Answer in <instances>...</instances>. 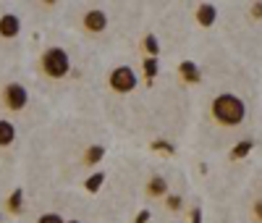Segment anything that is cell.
Wrapping results in <instances>:
<instances>
[{
    "label": "cell",
    "mask_w": 262,
    "mask_h": 223,
    "mask_svg": "<svg viewBox=\"0 0 262 223\" xmlns=\"http://www.w3.org/2000/svg\"><path fill=\"white\" fill-rule=\"evenodd\" d=\"M212 116L221 124H226V126H236V124L244 121L247 108L236 95H221V97H215V103H212Z\"/></svg>",
    "instance_id": "obj_1"
},
{
    "label": "cell",
    "mask_w": 262,
    "mask_h": 223,
    "mask_svg": "<svg viewBox=\"0 0 262 223\" xmlns=\"http://www.w3.org/2000/svg\"><path fill=\"white\" fill-rule=\"evenodd\" d=\"M42 69H45L48 76L60 79V76L69 74L71 60H69V55H66V50H60V48H50L45 55H42Z\"/></svg>",
    "instance_id": "obj_2"
},
{
    "label": "cell",
    "mask_w": 262,
    "mask_h": 223,
    "mask_svg": "<svg viewBox=\"0 0 262 223\" xmlns=\"http://www.w3.org/2000/svg\"><path fill=\"white\" fill-rule=\"evenodd\" d=\"M111 87L118 89V92H131V89L137 87V74L128 69V66H121L111 74Z\"/></svg>",
    "instance_id": "obj_3"
},
{
    "label": "cell",
    "mask_w": 262,
    "mask_h": 223,
    "mask_svg": "<svg viewBox=\"0 0 262 223\" xmlns=\"http://www.w3.org/2000/svg\"><path fill=\"white\" fill-rule=\"evenodd\" d=\"M3 97H6V105L11 108V110H21L27 105V100H29V95H27V89L21 87V84H8L6 89H3Z\"/></svg>",
    "instance_id": "obj_4"
},
{
    "label": "cell",
    "mask_w": 262,
    "mask_h": 223,
    "mask_svg": "<svg viewBox=\"0 0 262 223\" xmlns=\"http://www.w3.org/2000/svg\"><path fill=\"white\" fill-rule=\"evenodd\" d=\"M18 32H21V21H18L16 13H6L3 18H0V37L11 39V37H16Z\"/></svg>",
    "instance_id": "obj_5"
},
{
    "label": "cell",
    "mask_w": 262,
    "mask_h": 223,
    "mask_svg": "<svg viewBox=\"0 0 262 223\" xmlns=\"http://www.w3.org/2000/svg\"><path fill=\"white\" fill-rule=\"evenodd\" d=\"M84 27L90 29V32H102L107 27V16L102 11H90V13H86V18H84Z\"/></svg>",
    "instance_id": "obj_6"
},
{
    "label": "cell",
    "mask_w": 262,
    "mask_h": 223,
    "mask_svg": "<svg viewBox=\"0 0 262 223\" xmlns=\"http://www.w3.org/2000/svg\"><path fill=\"white\" fill-rule=\"evenodd\" d=\"M13 137H16L13 124H11V121H0V147L11 145V142H13Z\"/></svg>",
    "instance_id": "obj_7"
},
{
    "label": "cell",
    "mask_w": 262,
    "mask_h": 223,
    "mask_svg": "<svg viewBox=\"0 0 262 223\" xmlns=\"http://www.w3.org/2000/svg\"><path fill=\"white\" fill-rule=\"evenodd\" d=\"M181 76H184L186 82H200V79H202L200 69H196V63H191V60H184V63H181Z\"/></svg>",
    "instance_id": "obj_8"
},
{
    "label": "cell",
    "mask_w": 262,
    "mask_h": 223,
    "mask_svg": "<svg viewBox=\"0 0 262 223\" xmlns=\"http://www.w3.org/2000/svg\"><path fill=\"white\" fill-rule=\"evenodd\" d=\"M196 18H200V24H202V27H210L212 21H215V8H212L210 3L200 6V11H196Z\"/></svg>",
    "instance_id": "obj_9"
},
{
    "label": "cell",
    "mask_w": 262,
    "mask_h": 223,
    "mask_svg": "<svg viewBox=\"0 0 262 223\" xmlns=\"http://www.w3.org/2000/svg\"><path fill=\"white\" fill-rule=\"evenodd\" d=\"M249 150H252V139H244V142H238V145L233 147L231 158H233V160H242V158H244V155H247Z\"/></svg>",
    "instance_id": "obj_10"
},
{
    "label": "cell",
    "mask_w": 262,
    "mask_h": 223,
    "mask_svg": "<svg viewBox=\"0 0 262 223\" xmlns=\"http://www.w3.org/2000/svg\"><path fill=\"white\" fill-rule=\"evenodd\" d=\"M105 155V150L100 147V145H95V147H90L86 150V160L84 163H90V166H95V163H100V158Z\"/></svg>",
    "instance_id": "obj_11"
},
{
    "label": "cell",
    "mask_w": 262,
    "mask_h": 223,
    "mask_svg": "<svg viewBox=\"0 0 262 223\" xmlns=\"http://www.w3.org/2000/svg\"><path fill=\"white\" fill-rule=\"evenodd\" d=\"M21 199H24V192H21V189H16V192L8 197V208H11L13 213H18V210H21Z\"/></svg>",
    "instance_id": "obj_12"
},
{
    "label": "cell",
    "mask_w": 262,
    "mask_h": 223,
    "mask_svg": "<svg viewBox=\"0 0 262 223\" xmlns=\"http://www.w3.org/2000/svg\"><path fill=\"white\" fill-rule=\"evenodd\" d=\"M102 181H105V176H102V173H95V176L86 178V189H90V192H97V189L102 187Z\"/></svg>",
    "instance_id": "obj_13"
},
{
    "label": "cell",
    "mask_w": 262,
    "mask_h": 223,
    "mask_svg": "<svg viewBox=\"0 0 262 223\" xmlns=\"http://www.w3.org/2000/svg\"><path fill=\"white\" fill-rule=\"evenodd\" d=\"M165 189H168V184L163 178H152L149 181V194H165Z\"/></svg>",
    "instance_id": "obj_14"
},
{
    "label": "cell",
    "mask_w": 262,
    "mask_h": 223,
    "mask_svg": "<svg viewBox=\"0 0 262 223\" xmlns=\"http://www.w3.org/2000/svg\"><path fill=\"white\" fill-rule=\"evenodd\" d=\"M144 74H147L149 79L158 74V58H147V60H144Z\"/></svg>",
    "instance_id": "obj_15"
},
{
    "label": "cell",
    "mask_w": 262,
    "mask_h": 223,
    "mask_svg": "<svg viewBox=\"0 0 262 223\" xmlns=\"http://www.w3.org/2000/svg\"><path fill=\"white\" fill-rule=\"evenodd\" d=\"M144 48H147V50L152 53V58H155V55L160 53V45H158V39H155V37H152V34H149V37L144 39Z\"/></svg>",
    "instance_id": "obj_16"
},
{
    "label": "cell",
    "mask_w": 262,
    "mask_h": 223,
    "mask_svg": "<svg viewBox=\"0 0 262 223\" xmlns=\"http://www.w3.org/2000/svg\"><path fill=\"white\" fill-rule=\"evenodd\" d=\"M37 223H66L60 215H55V213H45V215H42Z\"/></svg>",
    "instance_id": "obj_17"
},
{
    "label": "cell",
    "mask_w": 262,
    "mask_h": 223,
    "mask_svg": "<svg viewBox=\"0 0 262 223\" xmlns=\"http://www.w3.org/2000/svg\"><path fill=\"white\" fill-rule=\"evenodd\" d=\"M152 150H163V152H173V145H168V142H155V145H152Z\"/></svg>",
    "instance_id": "obj_18"
},
{
    "label": "cell",
    "mask_w": 262,
    "mask_h": 223,
    "mask_svg": "<svg viewBox=\"0 0 262 223\" xmlns=\"http://www.w3.org/2000/svg\"><path fill=\"white\" fill-rule=\"evenodd\" d=\"M168 208L170 210H179L181 208V197H168Z\"/></svg>",
    "instance_id": "obj_19"
},
{
    "label": "cell",
    "mask_w": 262,
    "mask_h": 223,
    "mask_svg": "<svg viewBox=\"0 0 262 223\" xmlns=\"http://www.w3.org/2000/svg\"><path fill=\"white\" fill-rule=\"evenodd\" d=\"M147 220H149V210H142V213L137 215V220H134V223H147Z\"/></svg>",
    "instance_id": "obj_20"
},
{
    "label": "cell",
    "mask_w": 262,
    "mask_h": 223,
    "mask_svg": "<svg viewBox=\"0 0 262 223\" xmlns=\"http://www.w3.org/2000/svg\"><path fill=\"white\" fill-rule=\"evenodd\" d=\"M191 223H202V213H200V210L191 213Z\"/></svg>",
    "instance_id": "obj_21"
},
{
    "label": "cell",
    "mask_w": 262,
    "mask_h": 223,
    "mask_svg": "<svg viewBox=\"0 0 262 223\" xmlns=\"http://www.w3.org/2000/svg\"><path fill=\"white\" fill-rule=\"evenodd\" d=\"M252 11H254V16H257V18H259V16H262V6H259V3H257V6H254V8H252Z\"/></svg>",
    "instance_id": "obj_22"
},
{
    "label": "cell",
    "mask_w": 262,
    "mask_h": 223,
    "mask_svg": "<svg viewBox=\"0 0 262 223\" xmlns=\"http://www.w3.org/2000/svg\"><path fill=\"white\" fill-rule=\"evenodd\" d=\"M257 215L262 218V202H257Z\"/></svg>",
    "instance_id": "obj_23"
},
{
    "label": "cell",
    "mask_w": 262,
    "mask_h": 223,
    "mask_svg": "<svg viewBox=\"0 0 262 223\" xmlns=\"http://www.w3.org/2000/svg\"><path fill=\"white\" fill-rule=\"evenodd\" d=\"M69 223H79V220H69Z\"/></svg>",
    "instance_id": "obj_24"
}]
</instances>
